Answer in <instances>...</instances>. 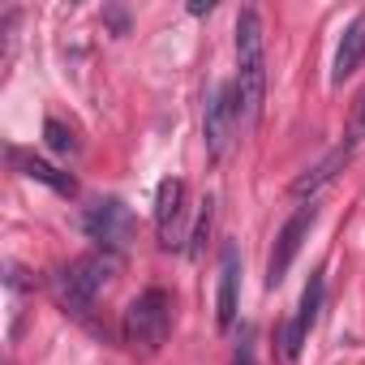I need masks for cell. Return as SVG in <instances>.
Instances as JSON below:
<instances>
[{
    "mask_svg": "<svg viewBox=\"0 0 365 365\" xmlns=\"http://www.w3.org/2000/svg\"><path fill=\"white\" fill-rule=\"evenodd\" d=\"M267 99V35L258 9H241L237 18V103L245 125H258Z\"/></svg>",
    "mask_w": 365,
    "mask_h": 365,
    "instance_id": "6da1fadb",
    "label": "cell"
},
{
    "mask_svg": "<svg viewBox=\"0 0 365 365\" xmlns=\"http://www.w3.org/2000/svg\"><path fill=\"white\" fill-rule=\"evenodd\" d=\"M168 327H172V301H168L163 288H146L142 297L129 301V309H125V339H129V348L159 352L163 339H168Z\"/></svg>",
    "mask_w": 365,
    "mask_h": 365,
    "instance_id": "7a4b0ae2",
    "label": "cell"
},
{
    "mask_svg": "<svg viewBox=\"0 0 365 365\" xmlns=\"http://www.w3.org/2000/svg\"><path fill=\"white\" fill-rule=\"evenodd\" d=\"M108 279H112V254H86L56 275V297L65 309L86 314L95 305V297L108 288Z\"/></svg>",
    "mask_w": 365,
    "mask_h": 365,
    "instance_id": "3957f363",
    "label": "cell"
},
{
    "mask_svg": "<svg viewBox=\"0 0 365 365\" xmlns=\"http://www.w3.org/2000/svg\"><path fill=\"white\" fill-rule=\"evenodd\" d=\"M241 125V103H237V82H220L207 95V116H202V142L211 159H224L232 146V133Z\"/></svg>",
    "mask_w": 365,
    "mask_h": 365,
    "instance_id": "277c9868",
    "label": "cell"
},
{
    "mask_svg": "<svg viewBox=\"0 0 365 365\" xmlns=\"http://www.w3.org/2000/svg\"><path fill=\"white\" fill-rule=\"evenodd\" d=\"M82 228L91 241H99L103 250H125L129 237H133V215L120 198H95L86 211H82Z\"/></svg>",
    "mask_w": 365,
    "mask_h": 365,
    "instance_id": "5b68a950",
    "label": "cell"
},
{
    "mask_svg": "<svg viewBox=\"0 0 365 365\" xmlns=\"http://www.w3.org/2000/svg\"><path fill=\"white\" fill-rule=\"evenodd\" d=\"M314 220H318V207H314V202H305V207H297V211H292V220L279 228V237H275V250H271V262H267V284H271V288H275V284L288 275V267L297 262V254H301V241L309 237Z\"/></svg>",
    "mask_w": 365,
    "mask_h": 365,
    "instance_id": "8992f818",
    "label": "cell"
},
{
    "mask_svg": "<svg viewBox=\"0 0 365 365\" xmlns=\"http://www.w3.org/2000/svg\"><path fill=\"white\" fill-rule=\"evenodd\" d=\"M322 292H327V279H322V271H314V275H309V284H305V292H301V305H297V314H292V318H288V327H284V339H279V352H284V361H297V352H301V344H305L309 327L318 322Z\"/></svg>",
    "mask_w": 365,
    "mask_h": 365,
    "instance_id": "52a82bcc",
    "label": "cell"
},
{
    "mask_svg": "<svg viewBox=\"0 0 365 365\" xmlns=\"http://www.w3.org/2000/svg\"><path fill=\"white\" fill-rule=\"evenodd\" d=\"M155 228H159V245H180V228H185V180L168 176L159 180L155 194Z\"/></svg>",
    "mask_w": 365,
    "mask_h": 365,
    "instance_id": "ba28073f",
    "label": "cell"
},
{
    "mask_svg": "<svg viewBox=\"0 0 365 365\" xmlns=\"http://www.w3.org/2000/svg\"><path fill=\"white\" fill-rule=\"evenodd\" d=\"M237 305H241V254H237V245H224V254H220V292H215L220 331H228L237 322Z\"/></svg>",
    "mask_w": 365,
    "mask_h": 365,
    "instance_id": "9c48e42d",
    "label": "cell"
},
{
    "mask_svg": "<svg viewBox=\"0 0 365 365\" xmlns=\"http://www.w3.org/2000/svg\"><path fill=\"white\" fill-rule=\"evenodd\" d=\"M352 159V150L348 146H335V150H327L314 168H305L297 180H292V194L297 198H314L322 185H331V180H335V172H344V163Z\"/></svg>",
    "mask_w": 365,
    "mask_h": 365,
    "instance_id": "30bf717a",
    "label": "cell"
},
{
    "mask_svg": "<svg viewBox=\"0 0 365 365\" xmlns=\"http://www.w3.org/2000/svg\"><path fill=\"white\" fill-rule=\"evenodd\" d=\"M365 61V18L352 22L335 48V65H331V82H344L348 73H356V65Z\"/></svg>",
    "mask_w": 365,
    "mask_h": 365,
    "instance_id": "8fae6325",
    "label": "cell"
},
{
    "mask_svg": "<svg viewBox=\"0 0 365 365\" xmlns=\"http://www.w3.org/2000/svg\"><path fill=\"white\" fill-rule=\"evenodd\" d=\"M9 159H14V163L22 168V176H31V180H43V185H52L56 194H78L73 176L56 172L52 163H43V159H35V155H22V150H9Z\"/></svg>",
    "mask_w": 365,
    "mask_h": 365,
    "instance_id": "7c38bea8",
    "label": "cell"
},
{
    "mask_svg": "<svg viewBox=\"0 0 365 365\" xmlns=\"http://www.w3.org/2000/svg\"><path fill=\"white\" fill-rule=\"evenodd\" d=\"M43 138H48V146H52L56 155H73V150H78L73 129H69L65 120H56V116H48V120H43Z\"/></svg>",
    "mask_w": 365,
    "mask_h": 365,
    "instance_id": "4fadbf2b",
    "label": "cell"
},
{
    "mask_svg": "<svg viewBox=\"0 0 365 365\" xmlns=\"http://www.w3.org/2000/svg\"><path fill=\"white\" fill-rule=\"evenodd\" d=\"M348 150H356V146H365V91H361V99H356V108H352V120H348V142H344Z\"/></svg>",
    "mask_w": 365,
    "mask_h": 365,
    "instance_id": "5bb4252c",
    "label": "cell"
},
{
    "mask_svg": "<svg viewBox=\"0 0 365 365\" xmlns=\"http://www.w3.org/2000/svg\"><path fill=\"white\" fill-rule=\"evenodd\" d=\"M215 202L211 198H202V211H198V224H194V250L207 241V232H211V220H215V211H211Z\"/></svg>",
    "mask_w": 365,
    "mask_h": 365,
    "instance_id": "9a60e30c",
    "label": "cell"
},
{
    "mask_svg": "<svg viewBox=\"0 0 365 365\" xmlns=\"http://www.w3.org/2000/svg\"><path fill=\"white\" fill-rule=\"evenodd\" d=\"M108 22L116 26V35H125V26H129V18H125V9H108Z\"/></svg>",
    "mask_w": 365,
    "mask_h": 365,
    "instance_id": "2e32d148",
    "label": "cell"
},
{
    "mask_svg": "<svg viewBox=\"0 0 365 365\" xmlns=\"http://www.w3.org/2000/svg\"><path fill=\"white\" fill-rule=\"evenodd\" d=\"M232 365H254V348H250V344H241V352L232 356Z\"/></svg>",
    "mask_w": 365,
    "mask_h": 365,
    "instance_id": "e0dca14e",
    "label": "cell"
},
{
    "mask_svg": "<svg viewBox=\"0 0 365 365\" xmlns=\"http://www.w3.org/2000/svg\"><path fill=\"white\" fill-rule=\"evenodd\" d=\"M215 5H211V0H194V5H190V14H211Z\"/></svg>",
    "mask_w": 365,
    "mask_h": 365,
    "instance_id": "ac0fdd59",
    "label": "cell"
}]
</instances>
